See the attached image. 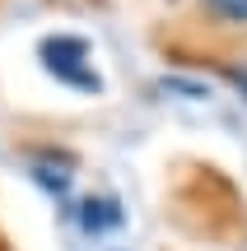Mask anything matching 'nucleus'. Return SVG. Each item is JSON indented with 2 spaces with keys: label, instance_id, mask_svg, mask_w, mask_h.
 I'll use <instances>...</instances> for the list:
<instances>
[{
  "label": "nucleus",
  "instance_id": "f257e3e1",
  "mask_svg": "<svg viewBox=\"0 0 247 251\" xmlns=\"http://www.w3.org/2000/svg\"><path fill=\"white\" fill-rule=\"evenodd\" d=\"M42 61H47V70H52L61 84H70V89H89V93L103 89L98 70H93V61H89V42H84V37H70V33L42 37Z\"/></svg>",
  "mask_w": 247,
  "mask_h": 251
},
{
  "label": "nucleus",
  "instance_id": "f03ea898",
  "mask_svg": "<svg viewBox=\"0 0 247 251\" xmlns=\"http://www.w3.org/2000/svg\"><path fill=\"white\" fill-rule=\"evenodd\" d=\"M205 9L220 24H247V0H205Z\"/></svg>",
  "mask_w": 247,
  "mask_h": 251
}]
</instances>
